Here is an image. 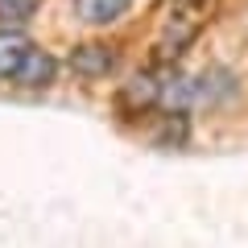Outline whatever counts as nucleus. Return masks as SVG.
I'll return each instance as SVG.
<instances>
[{"label":"nucleus","instance_id":"f257e3e1","mask_svg":"<svg viewBox=\"0 0 248 248\" xmlns=\"http://www.w3.org/2000/svg\"><path fill=\"white\" fill-rule=\"evenodd\" d=\"M195 108H203V95H199V75H186V71L161 75L157 112H166V116H190Z\"/></svg>","mask_w":248,"mask_h":248},{"label":"nucleus","instance_id":"f03ea898","mask_svg":"<svg viewBox=\"0 0 248 248\" xmlns=\"http://www.w3.org/2000/svg\"><path fill=\"white\" fill-rule=\"evenodd\" d=\"M66 66L79 79H108V75L120 66V54L108 42H79L71 54H66Z\"/></svg>","mask_w":248,"mask_h":248},{"label":"nucleus","instance_id":"7ed1b4c3","mask_svg":"<svg viewBox=\"0 0 248 248\" xmlns=\"http://www.w3.org/2000/svg\"><path fill=\"white\" fill-rule=\"evenodd\" d=\"M199 95H203V108H232L240 99V79L232 66H207L199 71Z\"/></svg>","mask_w":248,"mask_h":248},{"label":"nucleus","instance_id":"20e7f679","mask_svg":"<svg viewBox=\"0 0 248 248\" xmlns=\"http://www.w3.org/2000/svg\"><path fill=\"white\" fill-rule=\"evenodd\" d=\"M54 75H58V58L46 54L42 46H33L29 58L21 62V71H17V79H13V83H21V87H29V91H42V87H50V83H54Z\"/></svg>","mask_w":248,"mask_h":248},{"label":"nucleus","instance_id":"39448f33","mask_svg":"<svg viewBox=\"0 0 248 248\" xmlns=\"http://www.w3.org/2000/svg\"><path fill=\"white\" fill-rule=\"evenodd\" d=\"M120 95H124V104L133 108V112H137V108H157V99H161V75L157 71H137L133 79L124 83Z\"/></svg>","mask_w":248,"mask_h":248},{"label":"nucleus","instance_id":"423d86ee","mask_svg":"<svg viewBox=\"0 0 248 248\" xmlns=\"http://www.w3.org/2000/svg\"><path fill=\"white\" fill-rule=\"evenodd\" d=\"M133 0H75V17L83 25H112L128 13Z\"/></svg>","mask_w":248,"mask_h":248},{"label":"nucleus","instance_id":"0eeeda50","mask_svg":"<svg viewBox=\"0 0 248 248\" xmlns=\"http://www.w3.org/2000/svg\"><path fill=\"white\" fill-rule=\"evenodd\" d=\"M29 50H33V42L25 33L4 29L0 33V79H17V71H21V62L29 58Z\"/></svg>","mask_w":248,"mask_h":248},{"label":"nucleus","instance_id":"6e6552de","mask_svg":"<svg viewBox=\"0 0 248 248\" xmlns=\"http://www.w3.org/2000/svg\"><path fill=\"white\" fill-rule=\"evenodd\" d=\"M190 42H195V25H186V21H170L166 29H161V42H157V54L166 62L182 58L186 50H190Z\"/></svg>","mask_w":248,"mask_h":248},{"label":"nucleus","instance_id":"1a4fd4ad","mask_svg":"<svg viewBox=\"0 0 248 248\" xmlns=\"http://www.w3.org/2000/svg\"><path fill=\"white\" fill-rule=\"evenodd\" d=\"M33 13H37V0H0V25L13 29V33H17V25H25Z\"/></svg>","mask_w":248,"mask_h":248},{"label":"nucleus","instance_id":"9d476101","mask_svg":"<svg viewBox=\"0 0 248 248\" xmlns=\"http://www.w3.org/2000/svg\"><path fill=\"white\" fill-rule=\"evenodd\" d=\"M161 128H166V133H157L161 145H182L186 137H190V128H186V116H166V112H161Z\"/></svg>","mask_w":248,"mask_h":248},{"label":"nucleus","instance_id":"9b49d317","mask_svg":"<svg viewBox=\"0 0 248 248\" xmlns=\"http://www.w3.org/2000/svg\"><path fill=\"white\" fill-rule=\"evenodd\" d=\"M178 4H186V0H178Z\"/></svg>","mask_w":248,"mask_h":248}]
</instances>
